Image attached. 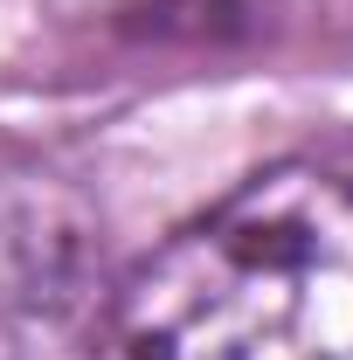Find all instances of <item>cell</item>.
<instances>
[{
	"label": "cell",
	"instance_id": "cell-2",
	"mask_svg": "<svg viewBox=\"0 0 353 360\" xmlns=\"http://www.w3.org/2000/svg\"><path fill=\"white\" fill-rule=\"evenodd\" d=\"M111 333L104 215L56 174H0V360H104Z\"/></svg>",
	"mask_w": 353,
	"mask_h": 360
},
{
	"label": "cell",
	"instance_id": "cell-1",
	"mask_svg": "<svg viewBox=\"0 0 353 360\" xmlns=\"http://www.w3.org/2000/svg\"><path fill=\"white\" fill-rule=\"evenodd\" d=\"M132 360H353V167L277 160L118 284Z\"/></svg>",
	"mask_w": 353,
	"mask_h": 360
}]
</instances>
